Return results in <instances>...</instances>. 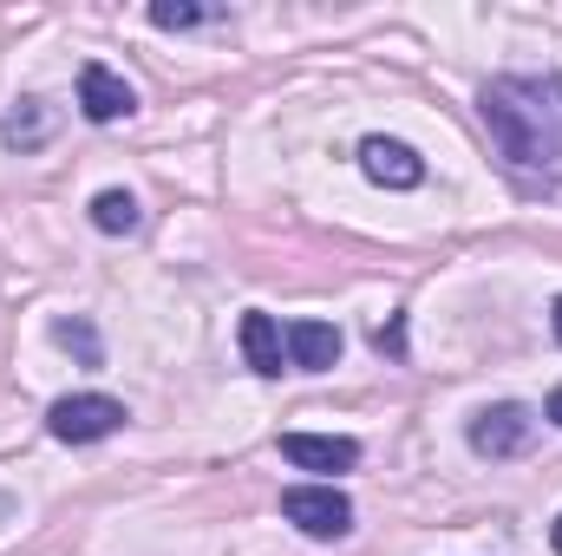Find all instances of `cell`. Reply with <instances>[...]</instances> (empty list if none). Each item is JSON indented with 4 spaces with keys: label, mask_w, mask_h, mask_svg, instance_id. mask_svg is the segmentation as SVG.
<instances>
[{
    "label": "cell",
    "mask_w": 562,
    "mask_h": 556,
    "mask_svg": "<svg viewBox=\"0 0 562 556\" xmlns=\"http://www.w3.org/2000/svg\"><path fill=\"white\" fill-rule=\"evenodd\" d=\"M497 157L524 184H562V73H504L477 99Z\"/></svg>",
    "instance_id": "cell-1"
},
{
    "label": "cell",
    "mask_w": 562,
    "mask_h": 556,
    "mask_svg": "<svg viewBox=\"0 0 562 556\" xmlns=\"http://www.w3.org/2000/svg\"><path fill=\"white\" fill-rule=\"evenodd\" d=\"M125 425V400H112V393H66V400H53V413H46V432L59 438V445H99V438H112Z\"/></svg>",
    "instance_id": "cell-2"
},
{
    "label": "cell",
    "mask_w": 562,
    "mask_h": 556,
    "mask_svg": "<svg viewBox=\"0 0 562 556\" xmlns=\"http://www.w3.org/2000/svg\"><path fill=\"white\" fill-rule=\"evenodd\" d=\"M281 518H288L294 531L321 537V544H334V537L353 531V504H347V491H334V485H288V491H281Z\"/></svg>",
    "instance_id": "cell-3"
},
{
    "label": "cell",
    "mask_w": 562,
    "mask_h": 556,
    "mask_svg": "<svg viewBox=\"0 0 562 556\" xmlns=\"http://www.w3.org/2000/svg\"><path fill=\"white\" fill-rule=\"evenodd\" d=\"M530 438H537V413L517 407V400H497V407H484L471 419V452L477 458H517V452H530Z\"/></svg>",
    "instance_id": "cell-4"
},
{
    "label": "cell",
    "mask_w": 562,
    "mask_h": 556,
    "mask_svg": "<svg viewBox=\"0 0 562 556\" xmlns=\"http://www.w3.org/2000/svg\"><path fill=\"white\" fill-rule=\"evenodd\" d=\"M79 112L92 119V125H119V119H132L138 112V92L125 86V73H112V66H79Z\"/></svg>",
    "instance_id": "cell-5"
},
{
    "label": "cell",
    "mask_w": 562,
    "mask_h": 556,
    "mask_svg": "<svg viewBox=\"0 0 562 556\" xmlns=\"http://www.w3.org/2000/svg\"><path fill=\"white\" fill-rule=\"evenodd\" d=\"M360 170H367L380 190H419L425 184V157L400 138H367L360 144Z\"/></svg>",
    "instance_id": "cell-6"
},
{
    "label": "cell",
    "mask_w": 562,
    "mask_h": 556,
    "mask_svg": "<svg viewBox=\"0 0 562 556\" xmlns=\"http://www.w3.org/2000/svg\"><path fill=\"white\" fill-rule=\"evenodd\" d=\"M281 458L294 471H353L360 465V445L353 438H334V432H281Z\"/></svg>",
    "instance_id": "cell-7"
},
{
    "label": "cell",
    "mask_w": 562,
    "mask_h": 556,
    "mask_svg": "<svg viewBox=\"0 0 562 556\" xmlns=\"http://www.w3.org/2000/svg\"><path fill=\"white\" fill-rule=\"evenodd\" d=\"M281 341H288V367H301V374H327L340 360V327H327V321H294V327H281Z\"/></svg>",
    "instance_id": "cell-8"
},
{
    "label": "cell",
    "mask_w": 562,
    "mask_h": 556,
    "mask_svg": "<svg viewBox=\"0 0 562 556\" xmlns=\"http://www.w3.org/2000/svg\"><path fill=\"white\" fill-rule=\"evenodd\" d=\"M243 354H249V367H256L262 380H276L281 367H288V341H281L276 314H262V308L243 314Z\"/></svg>",
    "instance_id": "cell-9"
},
{
    "label": "cell",
    "mask_w": 562,
    "mask_h": 556,
    "mask_svg": "<svg viewBox=\"0 0 562 556\" xmlns=\"http://www.w3.org/2000/svg\"><path fill=\"white\" fill-rule=\"evenodd\" d=\"M138 223H144V210H138L132 190H99V197H92V230H105V236H132Z\"/></svg>",
    "instance_id": "cell-10"
},
{
    "label": "cell",
    "mask_w": 562,
    "mask_h": 556,
    "mask_svg": "<svg viewBox=\"0 0 562 556\" xmlns=\"http://www.w3.org/2000/svg\"><path fill=\"white\" fill-rule=\"evenodd\" d=\"M46 132H53V119L40 112V99H20V112H7V119H0V138H7V144H20V151L46 144Z\"/></svg>",
    "instance_id": "cell-11"
},
{
    "label": "cell",
    "mask_w": 562,
    "mask_h": 556,
    "mask_svg": "<svg viewBox=\"0 0 562 556\" xmlns=\"http://www.w3.org/2000/svg\"><path fill=\"white\" fill-rule=\"evenodd\" d=\"M53 341H59V347H72L86 367H99V360H105V347H99L92 321H79V314H72V321H59V327H53Z\"/></svg>",
    "instance_id": "cell-12"
},
{
    "label": "cell",
    "mask_w": 562,
    "mask_h": 556,
    "mask_svg": "<svg viewBox=\"0 0 562 556\" xmlns=\"http://www.w3.org/2000/svg\"><path fill=\"white\" fill-rule=\"evenodd\" d=\"M210 20V7H196V0H157L150 7V26H164V33H183V26H203Z\"/></svg>",
    "instance_id": "cell-13"
},
{
    "label": "cell",
    "mask_w": 562,
    "mask_h": 556,
    "mask_svg": "<svg viewBox=\"0 0 562 556\" xmlns=\"http://www.w3.org/2000/svg\"><path fill=\"white\" fill-rule=\"evenodd\" d=\"M373 354H393V360L406 354V321H400V314H393L386 327H373Z\"/></svg>",
    "instance_id": "cell-14"
},
{
    "label": "cell",
    "mask_w": 562,
    "mask_h": 556,
    "mask_svg": "<svg viewBox=\"0 0 562 556\" xmlns=\"http://www.w3.org/2000/svg\"><path fill=\"white\" fill-rule=\"evenodd\" d=\"M550 419H557V425H562V387H557V393H550Z\"/></svg>",
    "instance_id": "cell-15"
},
{
    "label": "cell",
    "mask_w": 562,
    "mask_h": 556,
    "mask_svg": "<svg viewBox=\"0 0 562 556\" xmlns=\"http://www.w3.org/2000/svg\"><path fill=\"white\" fill-rule=\"evenodd\" d=\"M550 327H557V341H562V301H557V308H550Z\"/></svg>",
    "instance_id": "cell-16"
},
{
    "label": "cell",
    "mask_w": 562,
    "mask_h": 556,
    "mask_svg": "<svg viewBox=\"0 0 562 556\" xmlns=\"http://www.w3.org/2000/svg\"><path fill=\"white\" fill-rule=\"evenodd\" d=\"M550 544H557V556H562V518H557V524H550Z\"/></svg>",
    "instance_id": "cell-17"
}]
</instances>
